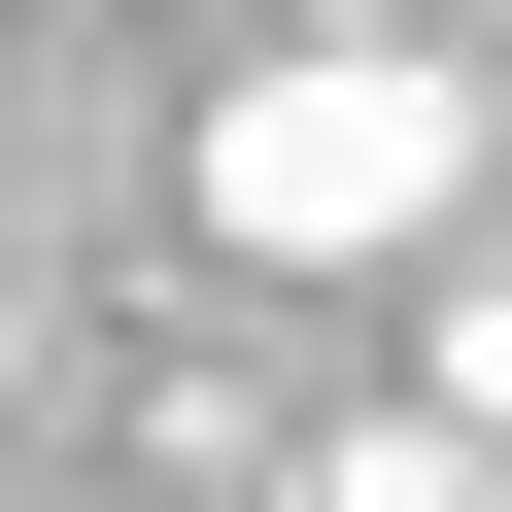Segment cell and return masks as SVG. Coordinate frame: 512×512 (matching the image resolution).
I'll use <instances>...</instances> for the list:
<instances>
[{"mask_svg": "<svg viewBox=\"0 0 512 512\" xmlns=\"http://www.w3.org/2000/svg\"><path fill=\"white\" fill-rule=\"evenodd\" d=\"M0 376H35V342H0Z\"/></svg>", "mask_w": 512, "mask_h": 512, "instance_id": "cell-4", "label": "cell"}, {"mask_svg": "<svg viewBox=\"0 0 512 512\" xmlns=\"http://www.w3.org/2000/svg\"><path fill=\"white\" fill-rule=\"evenodd\" d=\"M444 410H478V444H512V274H478V308H444Z\"/></svg>", "mask_w": 512, "mask_h": 512, "instance_id": "cell-3", "label": "cell"}, {"mask_svg": "<svg viewBox=\"0 0 512 512\" xmlns=\"http://www.w3.org/2000/svg\"><path fill=\"white\" fill-rule=\"evenodd\" d=\"M444 205H478V69L444 35H274L205 103V239L239 274H410Z\"/></svg>", "mask_w": 512, "mask_h": 512, "instance_id": "cell-1", "label": "cell"}, {"mask_svg": "<svg viewBox=\"0 0 512 512\" xmlns=\"http://www.w3.org/2000/svg\"><path fill=\"white\" fill-rule=\"evenodd\" d=\"M308 512H512V444H478V410H342V444H308Z\"/></svg>", "mask_w": 512, "mask_h": 512, "instance_id": "cell-2", "label": "cell"}]
</instances>
